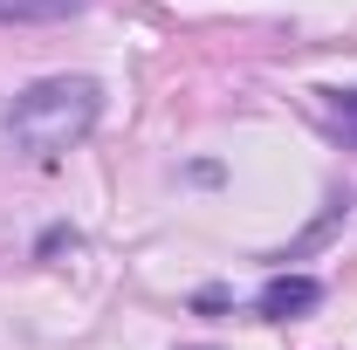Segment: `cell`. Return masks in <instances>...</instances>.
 Listing matches in <instances>:
<instances>
[{
    "mask_svg": "<svg viewBox=\"0 0 357 350\" xmlns=\"http://www.w3.org/2000/svg\"><path fill=\"white\" fill-rule=\"evenodd\" d=\"M96 110H103V89L89 76H42L0 110V144L14 158L48 165V158H62L69 144H83L96 131Z\"/></svg>",
    "mask_w": 357,
    "mask_h": 350,
    "instance_id": "1",
    "label": "cell"
},
{
    "mask_svg": "<svg viewBox=\"0 0 357 350\" xmlns=\"http://www.w3.org/2000/svg\"><path fill=\"white\" fill-rule=\"evenodd\" d=\"M316 303H323V282H316V275H275L255 309H261L268 323H296V316H310Z\"/></svg>",
    "mask_w": 357,
    "mask_h": 350,
    "instance_id": "2",
    "label": "cell"
},
{
    "mask_svg": "<svg viewBox=\"0 0 357 350\" xmlns=\"http://www.w3.org/2000/svg\"><path fill=\"white\" fill-rule=\"evenodd\" d=\"M83 0H0V21H69Z\"/></svg>",
    "mask_w": 357,
    "mask_h": 350,
    "instance_id": "3",
    "label": "cell"
},
{
    "mask_svg": "<svg viewBox=\"0 0 357 350\" xmlns=\"http://www.w3.org/2000/svg\"><path fill=\"white\" fill-rule=\"evenodd\" d=\"M330 103H337V117H344V124H357V89H330Z\"/></svg>",
    "mask_w": 357,
    "mask_h": 350,
    "instance_id": "4",
    "label": "cell"
}]
</instances>
